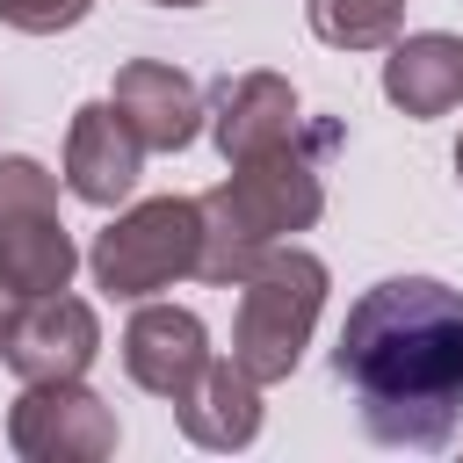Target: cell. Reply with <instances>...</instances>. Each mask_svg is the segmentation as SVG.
Instances as JSON below:
<instances>
[{
  "mask_svg": "<svg viewBox=\"0 0 463 463\" xmlns=\"http://www.w3.org/2000/svg\"><path fill=\"white\" fill-rule=\"evenodd\" d=\"M123 369H130L137 391L181 405V398L195 391V376L210 369V333H203V318L181 311V304H145V311L123 326Z\"/></svg>",
  "mask_w": 463,
  "mask_h": 463,
  "instance_id": "9",
  "label": "cell"
},
{
  "mask_svg": "<svg viewBox=\"0 0 463 463\" xmlns=\"http://www.w3.org/2000/svg\"><path fill=\"white\" fill-rule=\"evenodd\" d=\"M456 181H463V145H456Z\"/></svg>",
  "mask_w": 463,
  "mask_h": 463,
  "instance_id": "18",
  "label": "cell"
},
{
  "mask_svg": "<svg viewBox=\"0 0 463 463\" xmlns=\"http://www.w3.org/2000/svg\"><path fill=\"white\" fill-rule=\"evenodd\" d=\"M101 354V318L94 304L51 289V297H22L14 318L0 326V362L22 383H51V376H87Z\"/></svg>",
  "mask_w": 463,
  "mask_h": 463,
  "instance_id": "7",
  "label": "cell"
},
{
  "mask_svg": "<svg viewBox=\"0 0 463 463\" xmlns=\"http://www.w3.org/2000/svg\"><path fill=\"white\" fill-rule=\"evenodd\" d=\"M87 14L94 0H0V22L22 36H58V29H80Z\"/></svg>",
  "mask_w": 463,
  "mask_h": 463,
  "instance_id": "15",
  "label": "cell"
},
{
  "mask_svg": "<svg viewBox=\"0 0 463 463\" xmlns=\"http://www.w3.org/2000/svg\"><path fill=\"white\" fill-rule=\"evenodd\" d=\"M0 268L22 297L65 289L80 268V246L58 217V181L29 152H0Z\"/></svg>",
  "mask_w": 463,
  "mask_h": 463,
  "instance_id": "5",
  "label": "cell"
},
{
  "mask_svg": "<svg viewBox=\"0 0 463 463\" xmlns=\"http://www.w3.org/2000/svg\"><path fill=\"white\" fill-rule=\"evenodd\" d=\"M116 116L137 130V145L145 152H181V145H195V130H203V94H195V80L181 72V65H159V58H130L123 72H116Z\"/></svg>",
  "mask_w": 463,
  "mask_h": 463,
  "instance_id": "11",
  "label": "cell"
},
{
  "mask_svg": "<svg viewBox=\"0 0 463 463\" xmlns=\"http://www.w3.org/2000/svg\"><path fill=\"white\" fill-rule=\"evenodd\" d=\"M195 253H203V203L195 195H152L94 239L87 268L109 297H152V289L195 275Z\"/></svg>",
  "mask_w": 463,
  "mask_h": 463,
  "instance_id": "4",
  "label": "cell"
},
{
  "mask_svg": "<svg viewBox=\"0 0 463 463\" xmlns=\"http://www.w3.org/2000/svg\"><path fill=\"white\" fill-rule=\"evenodd\" d=\"M174 420H181V434H188L195 449H246V441L260 434V383H253L239 362H217V354H210V369H203L195 391L174 405Z\"/></svg>",
  "mask_w": 463,
  "mask_h": 463,
  "instance_id": "13",
  "label": "cell"
},
{
  "mask_svg": "<svg viewBox=\"0 0 463 463\" xmlns=\"http://www.w3.org/2000/svg\"><path fill=\"white\" fill-rule=\"evenodd\" d=\"M7 449L22 463H101V456H116V412L80 376H51L14 398Z\"/></svg>",
  "mask_w": 463,
  "mask_h": 463,
  "instance_id": "6",
  "label": "cell"
},
{
  "mask_svg": "<svg viewBox=\"0 0 463 463\" xmlns=\"http://www.w3.org/2000/svg\"><path fill=\"white\" fill-rule=\"evenodd\" d=\"M340 383L354 391L362 434L383 449H441L463 420V289L434 275H391L347 304Z\"/></svg>",
  "mask_w": 463,
  "mask_h": 463,
  "instance_id": "1",
  "label": "cell"
},
{
  "mask_svg": "<svg viewBox=\"0 0 463 463\" xmlns=\"http://www.w3.org/2000/svg\"><path fill=\"white\" fill-rule=\"evenodd\" d=\"M333 145H340V130H333V123H318L311 137H297V145H282V152L239 159L210 195H195V203H203V253H195V275H203V282L239 289V282H246V268H253L268 246H282V239L311 232V224H318V210H326L318 159H326Z\"/></svg>",
  "mask_w": 463,
  "mask_h": 463,
  "instance_id": "2",
  "label": "cell"
},
{
  "mask_svg": "<svg viewBox=\"0 0 463 463\" xmlns=\"http://www.w3.org/2000/svg\"><path fill=\"white\" fill-rule=\"evenodd\" d=\"M152 7H203V0H152Z\"/></svg>",
  "mask_w": 463,
  "mask_h": 463,
  "instance_id": "17",
  "label": "cell"
},
{
  "mask_svg": "<svg viewBox=\"0 0 463 463\" xmlns=\"http://www.w3.org/2000/svg\"><path fill=\"white\" fill-rule=\"evenodd\" d=\"M405 22V0H311V29L333 51H383Z\"/></svg>",
  "mask_w": 463,
  "mask_h": 463,
  "instance_id": "14",
  "label": "cell"
},
{
  "mask_svg": "<svg viewBox=\"0 0 463 463\" xmlns=\"http://www.w3.org/2000/svg\"><path fill=\"white\" fill-rule=\"evenodd\" d=\"M203 123H210L224 166L260 159V152H282V145L304 137L297 87H289L282 72H239V80H217V94L203 101Z\"/></svg>",
  "mask_w": 463,
  "mask_h": 463,
  "instance_id": "8",
  "label": "cell"
},
{
  "mask_svg": "<svg viewBox=\"0 0 463 463\" xmlns=\"http://www.w3.org/2000/svg\"><path fill=\"white\" fill-rule=\"evenodd\" d=\"M383 94L405 116H449L463 101V36H449V29L391 36L383 43Z\"/></svg>",
  "mask_w": 463,
  "mask_h": 463,
  "instance_id": "12",
  "label": "cell"
},
{
  "mask_svg": "<svg viewBox=\"0 0 463 463\" xmlns=\"http://www.w3.org/2000/svg\"><path fill=\"white\" fill-rule=\"evenodd\" d=\"M318 304H326V260L304 253V246H268L246 282H239V318H232V362L253 376V383H282L304 347H311V326H318Z\"/></svg>",
  "mask_w": 463,
  "mask_h": 463,
  "instance_id": "3",
  "label": "cell"
},
{
  "mask_svg": "<svg viewBox=\"0 0 463 463\" xmlns=\"http://www.w3.org/2000/svg\"><path fill=\"white\" fill-rule=\"evenodd\" d=\"M14 304H22V289H14V282H7V268H0V326L14 318Z\"/></svg>",
  "mask_w": 463,
  "mask_h": 463,
  "instance_id": "16",
  "label": "cell"
},
{
  "mask_svg": "<svg viewBox=\"0 0 463 463\" xmlns=\"http://www.w3.org/2000/svg\"><path fill=\"white\" fill-rule=\"evenodd\" d=\"M137 174H145V145L116 116V101L72 109V123H65V188L80 203H94V210H116L137 188Z\"/></svg>",
  "mask_w": 463,
  "mask_h": 463,
  "instance_id": "10",
  "label": "cell"
}]
</instances>
